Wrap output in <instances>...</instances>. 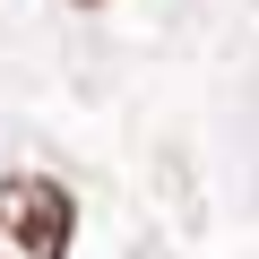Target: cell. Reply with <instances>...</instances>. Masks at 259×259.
<instances>
[{"label": "cell", "mask_w": 259, "mask_h": 259, "mask_svg": "<svg viewBox=\"0 0 259 259\" xmlns=\"http://www.w3.org/2000/svg\"><path fill=\"white\" fill-rule=\"evenodd\" d=\"M78 199L52 173H0V259H69Z\"/></svg>", "instance_id": "1"}, {"label": "cell", "mask_w": 259, "mask_h": 259, "mask_svg": "<svg viewBox=\"0 0 259 259\" xmlns=\"http://www.w3.org/2000/svg\"><path fill=\"white\" fill-rule=\"evenodd\" d=\"M78 9H95V0H78Z\"/></svg>", "instance_id": "2"}]
</instances>
